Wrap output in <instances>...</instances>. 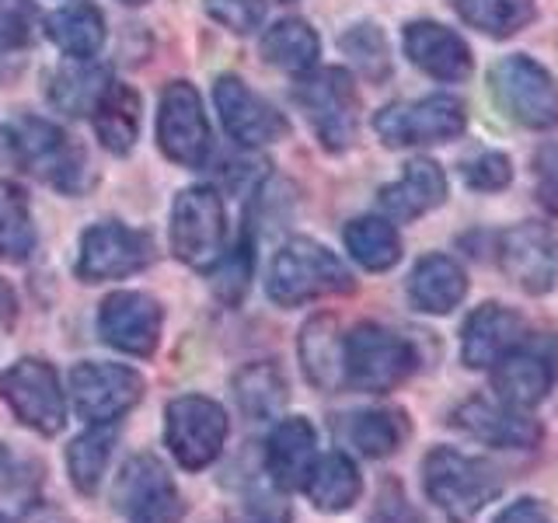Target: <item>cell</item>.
I'll return each mask as SVG.
<instances>
[{
    "instance_id": "9",
    "label": "cell",
    "mask_w": 558,
    "mask_h": 523,
    "mask_svg": "<svg viewBox=\"0 0 558 523\" xmlns=\"http://www.w3.org/2000/svg\"><path fill=\"white\" fill-rule=\"evenodd\" d=\"M171 252L192 269H209L223 255V203L209 185L179 192L171 206Z\"/></svg>"
},
{
    "instance_id": "11",
    "label": "cell",
    "mask_w": 558,
    "mask_h": 523,
    "mask_svg": "<svg viewBox=\"0 0 558 523\" xmlns=\"http://www.w3.org/2000/svg\"><path fill=\"white\" fill-rule=\"evenodd\" d=\"M165 440L185 471H203L220 458L227 443V412L203 394L174 398L168 405Z\"/></svg>"
},
{
    "instance_id": "10",
    "label": "cell",
    "mask_w": 558,
    "mask_h": 523,
    "mask_svg": "<svg viewBox=\"0 0 558 523\" xmlns=\"http://www.w3.org/2000/svg\"><path fill=\"white\" fill-rule=\"evenodd\" d=\"M112 502L126 523H182L185 516L179 488L154 453H136L122 464Z\"/></svg>"
},
{
    "instance_id": "34",
    "label": "cell",
    "mask_w": 558,
    "mask_h": 523,
    "mask_svg": "<svg viewBox=\"0 0 558 523\" xmlns=\"http://www.w3.org/2000/svg\"><path fill=\"white\" fill-rule=\"evenodd\" d=\"M345 248L363 269L388 272L401 258V238L388 217H360L345 227Z\"/></svg>"
},
{
    "instance_id": "41",
    "label": "cell",
    "mask_w": 558,
    "mask_h": 523,
    "mask_svg": "<svg viewBox=\"0 0 558 523\" xmlns=\"http://www.w3.org/2000/svg\"><path fill=\"white\" fill-rule=\"evenodd\" d=\"M464 182L478 192H499L513 182V165L510 157L499 154V150H485L478 154L475 161L464 165Z\"/></svg>"
},
{
    "instance_id": "13",
    "label": "cell",
    "mask_w": 558,
    "mask_h": 523,
    "mask_svg": "<svg viewBox=\"0 0 558 523\" xmlns=\"http://www.w3.org/2000/svg\"><path fill=\"white\" fill-rule=\"evenodd\" d=\"M0 394L11 412L39 436H57L66 426V398L60 391L57 370L43 360H17L0 377Z\"/></svg>"
},
{
    "instance_id": "29",
    "label": "cell",
    "mask_w": 558,
    "mask_h": 523,
    "mask_svg": "<svg viewBox=\"0 0 558 523\" xmlns=\"http://www.w3.org/2000/svg\"><path fill=\"white\" fill-rule=\"evenodd\" d=\"M46 35L70 60H92L105 42V17L87 0H74L46 17Z\"/></svg>"
},
{
    "instance_id": "39",
    "label": "cell",
    "mask_w": 558,
    "mask_h": 523,
    "mask_svg": "<svg viewBox=\"0 0 558 523\" xmlns=\"http://www.w3.org/2000/svg\"><path fill=\"white\" fill-rule=\"evenodd\" d=\"M234 523H290L287 492H279L269 478L266 482H252L241 492Z\"/></svg>"
},
{
    "instance_id": "26",
    "label": "cell",
    "mask_w": 558,
    "mask_h": 523,
    "mask_svg": "<svg viewBox=\"0 0 558 523\" xmlns=\"http://www.w3.org/2000/svg\"><path fill=\"white\" fill-rule=\"evenodd\" d=\"M304 492L322 513H345L363 492V478L353 458L342 450H331L325 458L314 461L311 475L304 482Z\"/></svg>"
},
{
    "instance_id": "35",
    "label": "cell",
    "mask_w": 558,
    "mask_h": 523,
    "mask_svg": "<svg viewBox=\"0 0 558 523\" xmlns=\"http://www.w3.org/2000/svg\"><path fill=\"white\" fill-rule=\"evenodd\" d=\"M35 252V223L28 214L25 188L0 179V258L25 262Z\"/></svg>"
},
{
    "instance_id": "5",
    "label": "cell",
    "mask_w": 558,
    "mask_h": 523,
    "mask_svg": "<svg viewBox=\"0 0 558 523\" xmlns=\"http://www.w3.org/2000/svg\"><path fill=\"white\" fill-rule=\"evenodd\" d=\"M296 105L304 109L307 122L318 133L325 150H345L356 136L360 122V95L353 77L342 66H325V70H307L293 87Z\"/></svg>"
},
{
    "instance_id": "3",
    "label": "cell",
    "mask_w": 558,
    "mask_h": 523,
    "mask_svg": "<svg viewBox=\"0 0 558 523\" xmlns=\"http://www.w3.org/2000/svg\"><path fill=\"white\" fill-rule=\"evenodd\" d=\"M418 366L415 345L398 331L363 321L345 336V388L366 394L395 391Z\"/></svg>"
},
{
    "instance_id": "36",
    "label": "cell",
    "mask_w": 558,
    "mask_h": 523,
    "mask_svg": "<svg viewBox=\"0 0 558 523\" xmlns=\"http://www.w3.org/2000/svg\"><path fill=\"white\" fill-rule=\"evenodd\" d=\"M458 11L468 25L493 39L517 35L523 25L534 22V0H458Z\"/></svg>"
},
{
    "instance_id": "19",
    "label": "cell",
    "mask_w": 558,
    "mask_h": 523,
    "mask_svg": "<svg viewBox=\"0 0 558 523\" xmlns=\"http://www.w3.org/2000/svg\"><path fill=\"white\" fill-rule=\"evenodd\" d=\"M555 384V349L551 342L537 339L520 342L513 353H506L496 366H493V391L499 401L513 409H534L548 398Z\"/></svg>"
},
{
    "instance_id": "23",
    "label": "cell",
    "mask_w": 558,
    "mask_h": 523,
    "mask_svg": "<svg viewBox=\"0 0 558 523\" xmlns=\"http://www.w3.org/2000/svg\"><path fill=\"white\" fill-rule=\"evenodd\" d=\"M377 203L388 220H418L429 209L447 203V174L429 157H418V161L405 165V174L395 185L380 188Z\"/></svg>"
},
{
    "instance_id": "28",
    "label": "cell",
    "mask_w": 558,
    "mask_h": 523,
    "mask_svg": "<svg viewBox=\"0 0 558 523\" xmlns=\"http://www.w3.org/2000/svg\"><path fill=\"white\" fill-rule=\"evenodd\" d=\"M405 436H409V418L398 409H366L356 415H345L342 423V440L371 461L398 453Z\"/></svg>"
},
{
    "instance_id": "20",
    "label": "cell",
    "mask_w": 558,
    "mask_h": 523,
    "mask_svg": "<svg viewBox=\"0 0 558 523\" xmlns=\"http://www.w3.org/2000/svg\"><path fill=\"white\" fill-rule=\"evenodd\" d=\"M527 321L517 311L502 304H482L468 314L461 328V360L471 370H493V366L513 353L520 342H527Z\"/></svg>"
},
{
    "instance_id": "21",
    "label": "cell",
    "mask_w": 558,
    "mask_h": 523,
    "mask_svg": "<svg viewBox=\"0 0 558 523\" xmlns=\"http://www.w3.org/2000/svg\"><path fill=\"white\" fill-rule=\"evenodd\" d=\"M314 461H318V436L307 418H279L266 440V478L279 492L304 488Z\"/></svg>"
},
{
    "instance_id": "15",
    "label": "cell",
    "mask_w": 558,
    "mask_h": 523,
    "mask_svg": "<svg viewBox=\"0 0 558 523\" xmlns=\"http://www.w3.org/2000/svg\"><path fill=\"white\" fill-rule=\"evenodd\" d=\"M499 266L510 283L545 296L558 283V234L548 223H517L499 238Z\"/></svg>"
},
{
    "instance_id": "25",
    "label": "cell",
    "mask_w": 558,
    "mask_h": 523,
    "mask_svg": "<svg viewBox=\"0 0 558 523\" xmlns=\"http://www.w3.org/2000/svg\"><path fill=\"white\" fill-rule=\"evenodd\" d=\"M468 276L450 255H426L409 276V301L423 314H450L464 301Z\"/></svg>"
},
{
    "instance_id": "1",
    "label": "cell",
    "mask_w": 558,
    "mask_h": 523,
    "mask_svg": "<svg viewBox=\"0 0 558 523\" xmlns=\"http://www.w3.org/2000/svg\"><path fill=\"white\" fill-rule=\"evenodd\" d=\"M423 488L450 523H475L485 506L502 496L506 482L493 461L436 447L423 461Z\"/></svg>"
},
{
    "instance_id": "42",
    "label": "cell",
    "mask_w": 558,
    "mask_h": 523,
    "mask_svg": "<svg viewBox=\"0 0 558 523\" xmlns=\"http://www.w3.org/2000/svg\"><path fill=\"white\" fill-rule=\"evenodd\" d=\"M366 523H426V516L412 506V499L405 496L401 482L388 478L380 485V492L374 499V510H371V516H366Z\"/></svg>"
},
{
    "instance_id": "46",
    "label": "cell",
    "mask_w": 558,
    "mask_h": 523,
    "mask_svg": "<svg viewBox=\"0 0 558 523\" xmlns=\"http://www.w3.org/2000/svg\"><path fill=\"white\" fill-rule=\"evenodd\" d=\"M14 318H17V301H14V290L0 279V325L4 328H11L14 325Z\"/></svg>"
},
{
    "instance_id": "40",
    "label": "cell",
    "mask_w": 558,
    "mask_h": 523,
    "mask_svg": "<svg viewBox=\"0 0 558 523\" xmlns=\"http://www.w3.org/2000/svg\"><path fill=\"white\" fill-rule=\"evenodd\" d=\"M206 11L238 35H248L266 22V0H206Z\"/></svg>"
},
{
    "instance_id": "47",
    "label": "cell",
    "mask_w": 558,
    "mask_h": 523,
    "mask_svg": "<svg viewBox=\"0 0 558 523\" xmlns=\"http://www.w3.org/2000/svg\"><path fill=\"white\" fill-rule=\"evenodd\" d=\"M122 4H133V8H140V4H147V0H122Z\"/></svg>"
},
{
    "instance_id": "32",
    "label": "cell",
    "mask_w": 558,
    "mask_h": 523,
    "mask_svg": "<svg viewBox=\"0 0 558 523\" xmlns=\"http://www.w3.org/2000/svg\"><path fill=\"white\" fill-rule=\"evenodd\" d=\"M119 440L116 423H95L87 433H81L66 450V467H70V482H74L77 492L95 496L105 467H109L112 447Z\"/></svg>"
},
{
    "instance_id": "14",
    "label": "cell",
    "mask_w": 558,
    "mask_h": 523,
    "mask_svg": "<svg viewBox=\"0 0 558 523\" xmlns=\"http://www.w3.org/2000/svg\"><path fill=\"white\" fill-rule=\"evenodd\" d=\"M70 398L87 423H116L144 398V377L122 363H77L70 374Z\"/></svg>"
},
{
    "instance_id": "8",
    "label": "cell",
    "mask_w": 558,
    "mask_h": 523,
    "mask_svg": "<svg viewBox=\"0 0 558 523\" xmlns=\"http://www.w3.org/2000/svg\"><path fill=\"white\" fill-rule=\"evenodd\" d=\"M157 147L182 168H206L214 154V133L203 112V98L192 84L171 81L157 105Z\"/></svg>"
},
{
    "instance_id": "44",
    "label": "cell",
    "mask_w": 558,
    "mask_h": 523,
    "mask_svg": "<svg viewBox=\"0 0 558 523\" xmlns=\"http://www.w3.org/2000/svg\"><path fill=\"white\" fill-rule=\"evenodd\" d=\"M537 196L545 209L558 214V147L541 150L537 157Z\"/></svg>"
},
{
    "instance_id": "12",
    "label": "cell",
    "mask_w": 558,
    "mask_h": 523,
    "mask_svg": "<svg viewBox=\"0 0 558 523\" xmlns=\"http://www.w3.org/2000/svg\"><path fill=\"white\" fill-rule=\"evenodd\" d=\"M154 238L136 231V227L105 220L87 227L81 238L77 276L84 283H105V279H126L144 272L154 262Z\"/></svg>"
},
{
    "instance_id": "18",
    "label": "cell",
    "mask_w": 558,
    "mask_h": 523,
    "mask_svg": "<svg viewBox=\"0 0 558 523\" xmlns=\"http://www.w3.org/2000/svg\"><path fill=\"white\" fill-rule=\"evenodd\" d=\"M453 426L468 433L471 440L502 447V450H534L545 440L537 418H531L527 409H513L506 401H488V398H468L464 405L453 409Z\"/></svg>"
},
{
    "instance_id": "31",
    "label": "cell",
    "mask_w": 558,
    "mask_h": 523,
    "mask_svg": "<svg viewBox=\"0 0 558 523\" xmlns=\"http://www.w3.org/2000/svg\"><path fill=\"white\" fill-rule=\"evenodd\" d=\"M322 42L314 28L301 17H283L276 22L266 35H262V60L276 70H287V74H307L318 63Z\"/></svg>"
},
{
    "instance_id": "6",
    "label": "cell",
    "mask_w": 558,
    "mask_h": 523,
    "mask_svg": "<svg viewBox=\"0 0 558 523\" xmlns=\"http://www.w3.org/2000/svg\"><path fill=\"white\" fill-rule=\"evenodd\" d=\"M488 87L499 109L527 130H551L558 122V84L531 57H502L488 70Z\"/></svg>"
},
{
    "instance_id": "45",
    "label": "cell",
    "mask_w": 558,
    "mask_h": 523,
    "mask_svg": "<svg viewBox=\"0 0 558 523\" xmlns=\"http://www.w3.org/2000/svg\"><path fill=\"white\" fill-rule=\"evenodd\" d=\"M496 523H558L541 499H517L496 516Z\"/></svg>"
},
{
    "instance_id": "2",
    "label": "cell",
    "mask_w": 558,
    "mask_h": 523,
    "mask_svg": "<svg viewBox=\"0 0 558 523\" xmlns=\"http://www.w3.org/2000/svg\"><path fill=\"white\" fill-rule=\"evenodd\" d=\"M349 290H353V272L342 266V258L311 238H290L276 252L266 279V293L276 307H301Z\"/></svg>"
},
{
    "instance_id": "4",
    "label": "cell",
    "mask_w": 558,
    "mask_h": 523,
    "mask_svg": "<svg viewBox=\"0 0 558 523\" xmlns=\"http://www.w3.org/2000/svg\"><path fill=\"white\" fill-rule=\"evenodd\" d=\"M8 136H11L8 144L17 161H22V168L39 174L52 188L66 192V196H77V192L92 185L84 150L70 144L66 133L60 126H52L49 119L22 115L17 122H11Z\"/></svg>"
},
{
    "instance_id": "30",
    "label": "cell",
    "mask_w": 558,
    "mask_h": 523,
    "mask_svg": "<svg viewBox=\"0 0 558 523\" xmlns=\"http://www.w3.org/2000/svg\"><path fill=\"white\" fill-rule=\"evenodd\" d=\"M95 133L101 139L105 150L112 154H130L136 144V133H140V95L126 84H109V92L101 95V101L95 105Z\"/></svg>"
},
{
    "instance_id": "22",
    "label": "cell",
    "mask_w": 558,
    "mask_h": 523,
    "mask_svg": "<svg viewBox=\"0 0 558 523\" xmlns=\"http://www.w3.org/2000/svg\"><path fill=\"white\" fill-rule=\"evenodd\" d=\"M405 42L409 60L423 70V74L436 81H464L471 74V49L458 32L436 22H412L405 25Z\"/></svg>"
},
{
    "instance_id": "7",
    "label": "cell",
    "mask_w": 558,
    "mask_h": 523,
    "mask_svg": "<svg viewBox=\"0 0 558 523\" xmlns=\"http://www.w3.org/2000/svg\"><path fill=\"white\" fill-rule=\"evenodd\" d=\"M468 126L464 105L453 95H429L423 101H395L374 115V130L388 147H423L458 139Z\"/></svg>"
},
{
    "instance_id": "17",
    "label": "cell",
    "mask_w": 558,
    "mask_h": 523,
    "mask_svg": "<svg viewBox=\"0 0 558 523\" xmlns=\"http://www.w3.org/2000/svg\"><path fill=\"white\" fill-rule=\"evenodd\" d=\"M214 101H217L223 130L231 133V139H238L241 147H266L290 133L287 115L262 95H255L241 77H231V74L220 77L214 87Z\"/></svg>"
},
{
    "instance_id": "16",
    "label": "cell",
    "mask_w": 558,
    "mask_h": 523,
    "mask_svg": "<svg viewBox=\"0 0 558 523\" xmlns=\"http://www.w3.org/2000/svg\"><path fill=\"white\" fill-rule=\"evenodd\" d=\"M161 304L136 290L109 293L98 307V336L126 356H154L161 342Z\"/></svg>"
},
{
    "instance_id": "27",
    "label": "cell",
    "mask_w": 558,
    "mask_h": 523,
    "mask_svg": "<svg viewBox=\"0 0 558 523\" xmlns=\"http://www.w3.org/2000/svg\"><path fill=\"white\" fill-rule=\"evenodd\" d=\"M109 84L112 77L105 66L92 60H66L49 77V101L66 115H92Z\"/></svg>"
},
{
    "instance_id": "38",
    "label": "cell",
    "mask_w": 558,
    "mask_h": 523,
    "mask_svg": "<svg viewBox=\"0 0 558 523\" xmlns=\"http://www.w3.org/2000/svg\"><path fill=\"white\" fill-rule=\"evenodd\" d=\"M339 46H342V52H345L349 60H353V66L360 70L366 81L380 84L384 77L391 74V49H388V39H384V32L377 25L349 28L339 39Z\"/></svg>"
},
{
    "instance_id": "37",
    "label": "cell",
    "mask_w": 558,
    "mask_h": 523,
    "mask_svg": "<svg viewBox=\"0 0 558 523\" xmlns=\"http://www.w3.org/2000/svg\"><path fill=\"white\" fill-rule=\"evenodd\" d=\"M255 272V244L252 234H241L234 241L231 252H223L214 266H209V287H214V296L223 307H234L244 301Z\"/></svg>"
},
{
    "instance_id": "48",
    "label": "cell",
    "mask_w": 558,
    "mask_h": 523,
    "mask_svg": "<svg viewBox=\"0 0 558 523\" xmlns=\"http://www.w3.org/2000/svg\"><path fill=\"white\" fill-rule=\"evenodd\" d=\"M0 523H11V520H8V516H4V513H0Z\"/></svg>"
},
{
    "instance_id": "33",
    "label": "cell",
    "mask_w": 558,
    "mask_h": 523,
    "mask_svg": "<svg viewBox=\"0 0 558 523\" xmlns=\"http://www.w3.org/2000/svg\"><path fill=\"white\" fill-rule=\"evenodd\" d=\"M234 398L238 409L262 423V418H276L287 405V377L279 374L276 363H252L234 377Z\"/></svg>"
},
{
    "instance_id": "43",
    "label": "cell",
    "mask_w": 558,
    "mask_h": 523,
    "mask_svg": "<svg viewBox=\"0 0 558 523\" xmlns=\"http://www.w3.org/2000/svg\"><path fill=\"white\" fill-rule=\"evenodd\" d=\"M35 8L32 0H0V52H14L32 39Z\"/></svg>"
},
{
    "instance_id": "24",
    "label": "cell",
    "mask_w": 558,
    "mask_h": 523,
    "mask_svg": "<svg viewBox=\"0 0 558 523\" xmlns=\"http://www.w3.org/2000/svg\"><path fill=\"white\" fill-rule=\"evenodd\" d=\"M301 363L318 391L345 388V336H339V321L331 314H318L304 325Z\"/></svg>"
}]
</instances>
